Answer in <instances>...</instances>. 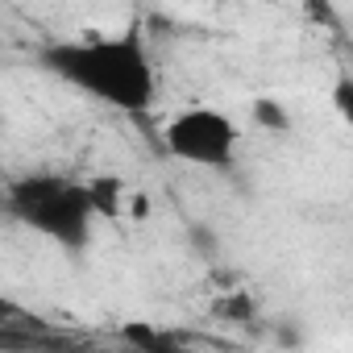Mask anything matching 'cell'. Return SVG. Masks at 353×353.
<instances>
[{
  "mask_svg": "<svg viewBox=\"0 0 353 353\" xmlns=\"http://www.w3.org/2000/svg\"><path fill=\"white\" fill-rule=\"evenodd\" d=\"M162 141H166L170 158L204 166V170H225L237 158V125H233V117L221 112V108H208V104L174 112L166 121V129H162Z\"/></svg>",
  "mask_w": 353,
  "mask_h": 353,
  "instance_id": "obj_3",
  "label": "cell"
},
{
  "mask_svg": "<svg viewBox=\"0 0 353 353\" xmlns=\"http://www.w3.org/2000/svg\"><path fill=\"white\" fill-rule=\"evenodd\" d=\"M303 9L312 13L316 26H336V9L328 5V0H303Z\"/></svg>",
  "mask_w": 353,
  "mask_h": 353,
  "instance_id": "obj_9",
  "label": "cell"
},
{
  "mask_svg": "<svg viewBox=\"0 0 353 353\" xmlns=\"http://www.w3.org/2000/svg\"><path fill=\"white\" fill-rule=\"evenodd\" d=\"M225 5H233V0H225Z\"/></svg>",
  "mask_w": 353,
  "mask_h": 353,
  "instance_id": "obj_11",
  "label": "cell"
},
{
  "mask_svg": "<svg viewBox=\"0 0 353 353\" xmlns=\"http://www.w3.org/2000/svg\"><path fill=\"white\" fill-rule=\"evenodd\" d=\"M216 312H221V316H233V320H254V299H250L245 291H237V295H229Z\"/></svg>",
  "mask_w": 353,
  "mask_h": 353,
  "instance_id": "obj_8",
  "label": "cell"
},
{
  "mask_svg": "<svg viewBox=\"0 0 353 353\" xmlns=\"http://www.w3.org/2000/svg\"><path fill=\"white\" fill-rule=\"evenodd\" d=\"M192 245H204V254H216V237L200 225V229H192Z\"/></svg>",
  "mask_w": 353,
  "mask_h": 353,
  "instance_id": "obj_10",
  "label": "cell"
},
{
  "mask_svg": "<svg viewBox=\"0 0 353 353\" xmlns=\"http://www.w3.org/2000/svg\"><path fill=\"white\" fill-rule=\"evenodd\" d=\"M121 336H125L129 345H141V349H166V345H174L166 332H158V328H150V324H125Z\"/></svg>",
  "mask_w": 353,
  "mask_h": 353,
  "instance_id": "obj_6",
  "label": "cell"
},
{
  "mask_svg": "<svg viewBox=\"0 0 353 353\" xmlns=\"http://www.w3.org/2000/svg\"><path fill=\"white\" fill-rule=\"evenodd\" d=\"M332 108L345 125H353V75H341L332 83Z\"/></svg>",
  "mask_w": 353,
  "mask_h": 353,
  "instance_id": "obj_7",
  "label": "cell"
},
{
  "mask_svg": "<svg viewBox=\"0 0 353 353\" xmlns=\"http://www.w3.org/2000/svg\"><path fill=\"white\" fill-rule=\"evenodd\" d=\"M5 208L13 221H21L26 229L42 233L46 241L63 245L67 254L88 250L92 229H96V200L92 188L71 179V174H54V170H34L9 183Z\"/></svg>",
  "mask_w": 353,
  "mask_h": 353,
  "instance_id": "obj_2",
  "label": "cell"
},
{
  "mask_svg": "<svg viewBox=\"0 0 353 353\" xmlns=\"http://www.w3.org/2000/svg\"><path fill=\"white\" fill-rule=\"evenodd\" d=\"M88 188H92V200H96V212L112 221V216L121 212V192H125V188H121V179H117V174H100V179H92Z\"/></svg>",
  "mask_w": 353,
  "mask_h": 353,
  "instance_id": "obj_4",
  "label": "cell"
},
{
  "mask_svg": "<svg viewBox=\"0 0 353 353\" xmlns=\"http://www.w3.org/2000/svg\"><path fill=\"white\" fill-rule=\"evenodd\" d=\"M38 63L67 88L83 92L88 100H100L129 117L150 112V104L158 96V75H154L150 50L137 30L50 42V46H42Z\"/></svg>",
  "mask_w": 353,
  "mask_h": 353,
  "instance_id": "obj_1",
  "label": "cell"
},
{
  "mask_svg": "<svg viewBox=\"0 0 353 353\" xmlns=\"http://www.w3.org/2000/svg\"><path fill=\"white\" fill-rule=\"evenodd\" d=\"M250 112H254V121H258L262 129H274V133H287V129H291V112H287L274 96H258Z\"/></svg>",
  "mask_w": 353,
  "mask_h": 353,
  "instance_id": "obj_5",
  "label": "cell"
}]
</instances>
